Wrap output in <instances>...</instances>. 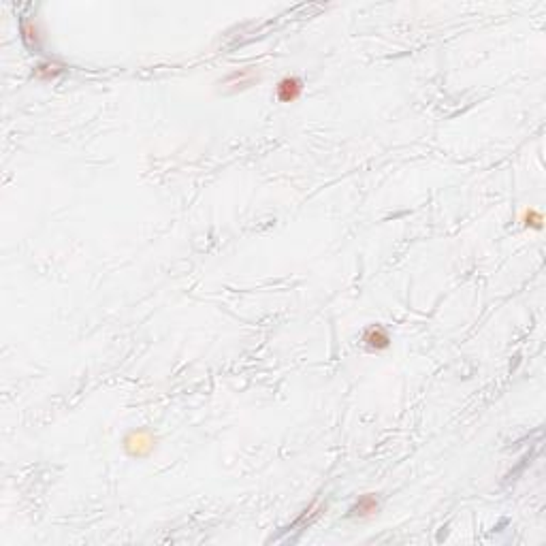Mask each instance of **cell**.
Returning <instances> with one entry per match:
<instances>
[{"label":"cell","mask_w":546,"mask_h":546,"mask_svg":"<svg viewBox=\"0 0 546 546\" xmlns=\"http://www.w3.org/2000/svg\"><path fill=\"white\" fill-rule=\"evenodd\" d=\"M297 92H299V83H297L295 79H286V81L280 83V96H282V100H292V98L297 96Z\"/></svg>","instance_id":"6da1fadb"},{"label":"cell","mask_w":546,"mask_h":546,"mask_svg":"<svg viewBox=\"0 0 546 546\" xmlns=\"http://www.w3.org/2000/svg\"><path fill=\"white\" fill-rule=\"evenodd\" d=\"M376 499L374 497H365V499H361V503H356V508L355 510H361V512H356V514H369V512H374L376 510Z\"/></svg>","instance_id":"7a4b0ae2"}]
</instances>
